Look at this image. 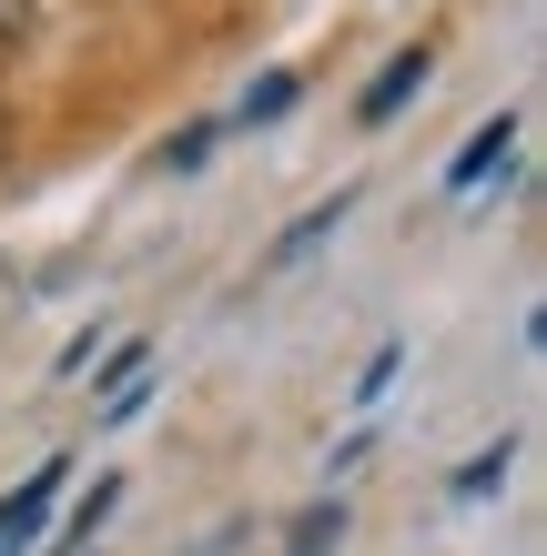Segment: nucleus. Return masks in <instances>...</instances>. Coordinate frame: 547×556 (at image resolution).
<instances>
[{"instance_id":"6e6552de","label":"nucleus","mask_w":547,"mask_h":556,"mask_svg":"<svg viewBox=\"0 0 547 556\" xmlns=\"http://www.w3.org/2000/svg\"><path fill=\"white\" fill-rule=\"evenodd\" d=\"M30 21H41L30 0H0V41H30Z\"/></svg>"},{"instance_id":"20e7f679","label":"nucleus","mask_w":547,"mask_h":556,"mask_svg":"<svg viewBox=\"0 0 547 556\" xmlns=\"http://www.w3.org/2000/svg\"><path fill=\"white\" fill-rule=\"evenodd\" d=\"M112 506H122V476H102V485H91V496L72 506V527H61V546H51V556H82V546H91V527H102Z\"/></svg>"},{"instance_id":"f257e3e1","label":"nucleus","mask_w":547,"mask_h":556,"mask_svg":"<svg viewBox=\"0 0 547 556\" xmlns=\"http://www.w3.org/2000/svg\"><path fill=\"white\" fill-rule=\"evenodd\" d=\"M61 476H72V466H61V455H51V466H41V476H30V485H21V496H11V506H0V556H11V546H30V536H41V516H51V496H61Z\"/></svg>"},{"instance_id":"7ed1b4c3","label":"nucleus","mask_w":547,"mask_h":556,"mask_svg":"<svg viewBox=\"0 0 547 556\" xmlns=\"http://www.w3.org/2000/svg\"><path fill=\"white\" fill-rule=\"evenodd\" d=\"M507 142H518V122H507V112L487 122V132H467V152L446 162V192H476V182H487L497 162H507Z\"/></svg>"},{"instance_id":"423d86ee","label":"nucleus","mask_w":547,"mask_h":556,"mask_svg":"<svg viewBox=\"0 0 547 556\" xmlns=\"http://www.w3.org/2000/svg\"><path fill=\"white\" fill-rule=\"evenodd\" d=\"M295 91H304L295 72H264V81L244 91V122H284V112H295Z\"/></svg>"},{"instance_id":"39448f33","label":"nucleus","mask_w":547,"mask_h":556,"mask_svg":"<svg viewBox=\"0 0 547 556\" xmlns=\"http://www.w3.org/2000/svg\"><path fill=\"white\" fill-rule=\"evenodd\" d=\"M335 223H345V192H335V203H314L304 223H284V243H274V264H304V253H314V243H325V233H335Z\"/></svg>"},{"instance_id":"0eeeda50","label":"nucleus","mask_w":547,"mask_h":556,"mask_svg":"<svg viewBox=\"0 0 547 556\" xmlns=\"http://www.w3.org/2000/svg\"><path fill=\"white\" fill-rule=\"evenodd\" d=\"M497 476H507V445H487V455H467V466H457V496H487Z\"/></svg>"},{"instance_id":"f03ea898","label":"nucleus","mask_w":547,"mask_h":556,"mask_svg":"<svg viewBox=\"0 0 547 556\" xmlns=\"http://www.w3.org/2000/svg\"><path fill=\"white\" fill-rule=\"evenodd\" d=\"M415 81H426V41H415V51H396V61H385V72L365 81V102H356V112H365V122H396Z\"/></svg>"}]
</instances>
